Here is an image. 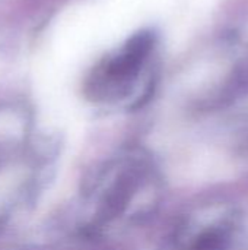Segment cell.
<instances>
[{
    "label": "cell",
    "mask_w": 248,
    "mask_h": 250,
    "mask_svg": "<svg viewBox=\"0 0 248 250\" xmlns=\"http://www.w3.org/2000/svg\"><path fill=\"white\" fill-rule=\"evenodd\" d=\"M227 239L222 231L218 230H206L200 233L190 250H225Z\"/></svg>",
    "instance_id": "obj_2"
},
{
    "label": "cell",
    "mask_w": 248,
    "mask_h": 250,
    "mask_svg": "<svg viewBox=\"0 0 248 250\" xmlns=\"http://www.w3.org/2000/svg\"><path fill=\"white\" fill-rule=\"evenodd\" d=\"M155 38L149 31H143L130 38L120 54L107 60L89 82L94 98H107L110 94L123 92L137 76L143 62L153 47Z\"/></svg>",
    "instance_id": "obj_1"
}]
</instances>
